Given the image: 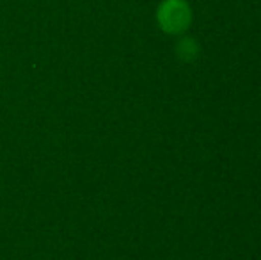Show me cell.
Masks as SVG:
<instances>
[{"label": "cell", "instance_id": "6da1fadb", "mask_svg": "<svg viewBox=\"0 0 261 260\" xmlns=\"http://www.w3.org/2000/svg\"><path fill=\"white\" fill-rule=\"evenodd\" d=\"M155 18L162 32L169 36H183L192 25L194 13L187 0H162Z\"/></svg>", "mask_w": 261, "mask_h": 260}, {"label": "cell", "instance_id": "7a4b0ae2", "mask_svg": "<svg viewBox=\"0 0 261 260\" xmlns=\"http://www.w3.org/2000/svg\"><path fill=\"white\" fill-rule=\"evenodd\" d=\"M174 54L181 63L190 64L194 61H197V57L201 54V46L197 43V39L190 38V36H181L174 45Z\"/></svg>", "mask_w": 261, "mask_h": 260}]
</instances>
